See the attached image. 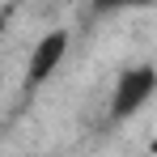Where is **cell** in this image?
<instances>
[{
  "mask_svg": "<svg viewBox=\"0 0 157 157\" xmlns=\"http://www.w3.org/2000/svg\"><path fill=\"white\" fill-rule=\"evenodd\" d=\"M153 94H157V68L153 64L128 68L123 77L115 81V89H110V119H132V115H140Z\"/></svg>",
  "mask_w": 157,
  "mask_h": 157,
  "instance_id": "obj_1",
  "label": "cell"
},
{
  "mask_svg": "<svg viewBox=\"0 0 157 157\" xmlns=\"http://www.w3.org/2000/svg\"><path fill=\"white\" fill-rule=\"evenodd\" d=\"M98 4H106V9H132V4H149V0H98Z\"/></svg>",
  "mask_w": 157,
  "mask_h": 157,
  "instance_id": "obj_3",
  "label": "cell"
},
{
  "mask_svg": "<svg viewBox=\"0 0 157 157\" xmlns=\"http://www.w3.org/2000/svg\"><path fill=\"white\" fill-rule=\"evenodd\" d=\"M64 55H68V30H51V34H43V38L34 43V55H30L26 85H30V89H34V85H43V81L64 64Z\"/></svg>",
  "mask_w": 157,
  "mask_h": 157,
  "instance_id": "obj_2",
  "label": "cell"
}]
</instances>
